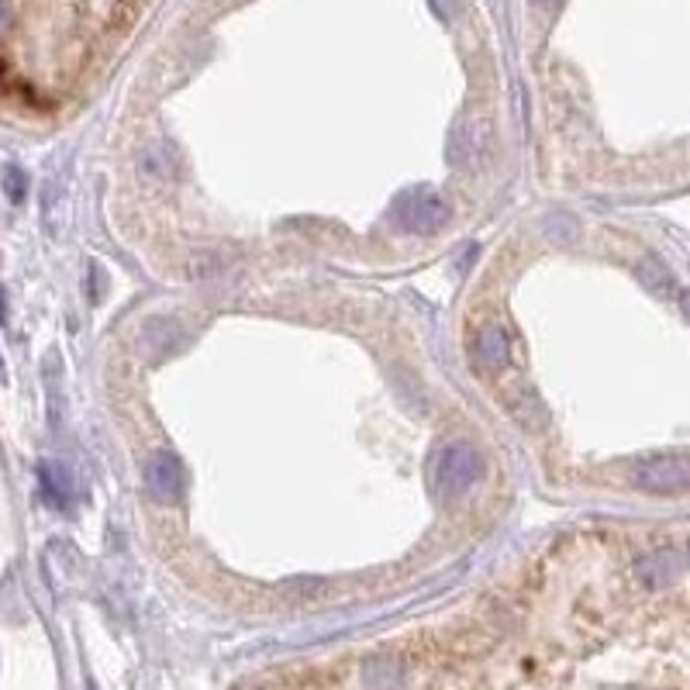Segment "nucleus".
I'll list each match as a JSON object with an SVG mask.
<instances>
[{
	"mask_svg": "<svg viewBox=\"0 0 690 690\" xmlns=\"http://www.w3.org/2000/svg\"><path fill=\"white\" fill-rule=\"evenodd\" d=\"M393 221L411 235H432L449 221V204L435 190H408L393 201Z\"/></svg>",
	"mask_w": 690,
	"mask_h": 690,
	"instance_id": "1",
	"label": "nucleus"
},
{
	"mask_svg": "<svg viewBox=\"0 0 690 690\" xmlns=\"http://www.w3.org/2000/svg\"><path fill=\"white\" fill-rule=\"evenodd\" d=\"M480 477V459L470 446H446L432 463V483L438 498H459Z\"/></svg>",
	"mask_w": 690,
	"mask_h": 690,
	"instance_id": "2",
	"label": "nucleus"
},
{
	"mask_svg": "<svg viewBox=\"0 0 690 690\" xmlns=\"http://www.w3.org/2000/svg\"><path fill=\"white\" fill-rule=\"evenodd\" d=\"M632 477L646 494H680V490H690V463L674 453H659L638 463Z\"/></svg>",
	"mask_w": 690,
	"mask_h": 690,
	"instance_id": "3",
	"label": "nucleus"
},
{
	"mask_svg": "<svg viewBox=\"0 0 690 690\" xmlns=\"http://www.w3.org/2000/svg\"><path fill=\"white\" fill-rule=\"evenodd\" d=\"M145 490L169 504V501H177L183 494V466L180 459L172 456V453H153L149 459H145Z\"/></svg>",
	"mask_w": 690,
	"mask_h": 690,
	"instance_id": "4",
	"label": "nucleus"
},
{
	"mask_svg": "<svg viewBox=\"0 0 690 690\" xmlns=\"http://www.w3.org/2000/svg\"><path fill=\"white\" fill-rule=\"evenodd\" d=\"M511 356V338L501 325H487L480 329L477 342H474V359L480 369H501Z\"/></svg>",
	"mask_w": 690,
	"mask_h": 690,
	"instance_id": "5",
	"label": "nucleus"
},
{
	"mask_svg": "<svg viewBox=\"0 0 690 690\" xmlns=\"http://www.w3.org/2000/svg\"><path fill=\"white\" fill-rule=\"evenodd\" d=\"M38 483H42V494L48 498V504H56V508H66L73 501V494H77V483H73L69 466L53 463V459H45L38 466Z\"/></svg>",
	"mask_w": 690,
	"mask_h": 690,
	"instance_id": "6",
	"label": "nucleus"
},
{
	"mask_svg": "<svg viewBox=\"0 0 690 690\" xmlns=\"http://www.w3.org/2000/svg\"><path fill=\"white\" fill-rule=\"evenodd\" d=\"M635 574H638V580H643V587L659 590L677 577V556L667 553V549L649 553V556H643V563L635 566Z\"/></svg>",
	"mask_w": 690,
	"mask_h": 690,
	"instance_id": "7",
	"label": "nucleus"
},
{
	"mask_svg": "<svg viewBox=\"0 0 690 690\" xmlns=\"http://www.w3.org/2000/svg\"><path fill=\"white\" fill-rule=\"evenodd\" d=\"M638 277H643V283H646L653 293H670V290H674L670 274H667V269H663V263H659V259H653V256L638 263Z\"/></svg>",
	"mask_w": 690,
	"mask_h": 690,
	"instance_id": "8",
	"label": "nucleus"
},
{
	"mask_svg": "<svg viewBox=\"0 0 690 690\" xmlns=\"http://www.w3.org/2000/svg\"><path fill=\"white\" fill-rule=\"evenodd\" d=\"M0 180H4V190H8L11 201H14V204H21V201H24V193H29V177H24V172H21V166L8 163V166H4V172H0Z\"/></svg>",
	"mask_w": 690,
	"mask_h": 690,
	"instance_id": "9",
	"label": "nucleus"
},
{
	"mask_svg": "<svg viewBox=\"0 0 690 690\" xmlns=\"http://www.w3.org/2000/svg\"><path fill=\"white\" fill-rule=\"evenodd\" d=\"M8 29H11V8H8V0H0V38H4Z\"/></svg>",
	"mask_w": 690,
	"mask_h": 690,
	"instance_id": "10",
	"label": "nucleus"
},
{
	"mask_svg": "<svg viewBox=\"0 0 690 690\" xmlns=\"http://www.w3.org/2000/svg\"><path fill=\"white\" fill-rule=\"evenodd\" d=\"M680 311H683V318L690 322V290H683V293H680Z\"/></svg>",
	"mask_w": 690,
	"mask_h": 690,
	"instance_id": "11",
	"label": "nucleus"
},
{
	"mask_svg": "<svg viewBox=\"0 0 690 690\" xmlns=\"http://www.w3.org/2000/svg\"><path fill=\"white\" fill-rule=\"evenodd\" d=\"M535 4H538V8H556L559 0H535Z\"/></svg>",
	"mask_w": 690,
	"mask_h": 690,
	"instance_id": "12",
	"label": "nucleus"
},
{
	"mask_svg": "<svg viewBox=\"0 0 690 690\" xmlns=\"http://www.w3.org/2000/svg\"><path fill=\"white\" fill-rule=\"evenodd\" d=\"M0 322H4V290H0Z\"/></svg>",
	"mask_w": 690,
	"mask_h": 690,
	"instance_id": "13",
	"label": "nucleus"
}]
</instances>
